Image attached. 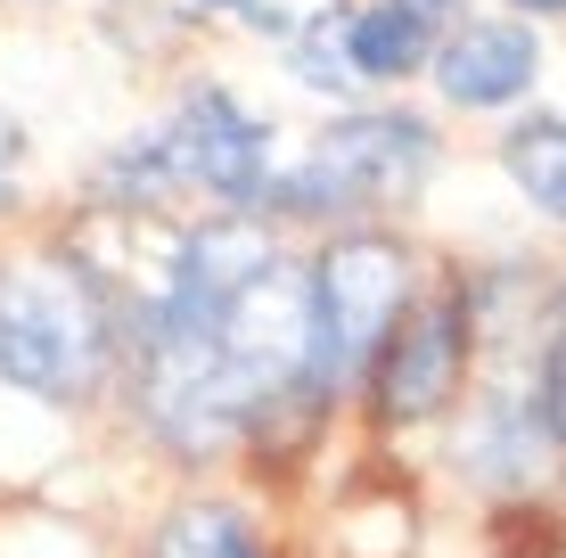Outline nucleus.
<instances>
[{
    "instance_id": "nucleus-2",
    "label": "nucleus",
    "mask_w": 566,
    "mask_h": 558,
    "mask_svg": "<svg viewBox=\"0 0 566 558\" xmlns=\"http://www.w3.org/2000/svg\"><path fill=\"white\" fill-rule=\"evenodd\" d=\"M427 157H436V140H427L419 115H345L287 181L263 189V206H287V214L386 206V198H411V189H419Z\"/></svg>"
},
{
    "instance_id": "nucleus-13",
    "label": "nucleus",
    "mask_w": 566,
    "mask_h": 558,
    "mask_svg": "<svg viewBox=\"0 0 566 558\" xmlns=\"http://www.w3.org/2000/svg\"><path fill=\"white\" fill-rule=\"evenodd\" d=\"M402 9H419V17H427V25H436V17H452V9H460V0H402Z\"/></svg>"
},
{
    "instance_id": "nucleus-15",
    "label": "nucleus",
    "mask_w": 566,
    "mask_h": 558,
    "mask_svg": "<svg viewBox=\"0 0 566 558\" xmlns=\"http://www.w3.org/2000/svg\"><path fill=\"white\" fill-rule=\"evenodd\" d=\"M517 9H542V17H566V0H517Z\"/></svg>"
},
{
    "instance_id": "nucleus-10",
    "label": "nucleus",
    "mask_w": 566,
    "mask_h": 558,
    "mask_svg": "<svg viewBox=\"0 0 566 558\" xmlns=\"http://www.w3.org/2000/svg\"><path fill=\"white\" fill-rule=\"evenodd\" d=\"M296 74H304L312 91H354V83H361V74H354V50H345V17H337V25L321 17V25L296 33Z\"/></svg>"
},
{
    "instance_id": "nucleus-4",
    "label": "nucleus",
    "mask_w": 566,
    "mask_h": 558,
    "mask_svg": "<svg viewBox=\"0 0 566 558\" xmlns=\"http://www.w3.org/2000/svg\"><path fill=\"white\" fill-rule=\"evenodd\" d=\"M460 370H468V304H460V287H436V296H419L411 313L395 320V337L369 361L378 419H395V428L436 419L443 402L460 394Z\"/></svg>"
},
{
    "instance_id": "nucleus-5",
    "label": "nucleus",
    "mask_w": 566,
    "mask_h": 558,
    "mask_svg": "<svg viewBox=\"0 0 566 558\" xmlns=\"http://www.w3.org/2000/svg\"><path fill=\"white\" fill-rule=\"evenodd\" d=\"M156 148H165L172 181H198V189H213V198L255 206L271 189V131L230 99V91H198V99L181 107V124H172Z\"/></svg>"
},
{
    "instance_id": "nucleus-8",
    "label": "nucleus",
    "mask_w": 566,
    "mask_h": 558,
    "mask_svg": "<svg viewBox=\"0 0 566 558\" xmlns=\"http://www.w3.org/2000/svg\"><path fill=\"white\" fill-rule=\"evenodd\" d=\"M156 558H263V534L247 526L230 502H189V509L165 517Z\"/></svg>"
},
{
    "instance_id": "nucleus-12",
    "label": "nucleus",
    "mask_w": 566,
    "mask_h": 558,
    "mask_svg": "<svg viewBox=\"0 0 566 558\" xmlns=\"http://www.w3.org/2000/svg\"><path fill=\"white\" fill-rule=\"evenodd\" d=\"M534 419H542V435L566 452V320L551 329V345H542V394H534Z\"/></svg>"
},
{
    "instance_id": "nucleus-11",
    "label": "nucleus",
    "mask_w": 566,
    "mask_h": 558,
    "mask_svg": "<svg viewBox=\"0 0 566 558\" xmlns=\"http://www.w3.org/2000/svg\"><path fill=\"white\" fill-rule=\"evenodd\" d=\"M493 558H558V517H542V509H501Z\"/></svg>"
},
{
    "instance_id": "nucleus-1",
    "label": "nucleus",
    "mask_w": 566,
    "mask_h": 558,
    "mask_svg": "<svg viewBox=\"0 0 566 558\" xmlns=\"http://www.w3.org/2000/svg\"><path fill=\"white\" fill-rule=\"evenodd\" d=\"M107 370V304L83 263H9L0 272V378L25 394H91Z\"/></svg>"
},
{
    "instance_id": "nucleus-6",
    "label": "nucleus",
    "mask_w": 566,
    "mask_h": 558,
    "mask_svg": "<svg viewBox=\"0 0 566 558\" xmlns=\"http://www.w3.org/2000/svg\"><path fill=\"white\" fill-rule=\"evenodd\" d=\"M534 66H542V50L525 25H460L436 50V83L452 107H510V99H525Z\"/></svg>"
},
{
    "instance_id": "nucleus-9",
    "label": "nucleus",
    "mask_w": 566,
    "mask_h": 558,
    "mask_svg": "<svg viewBox=\"0 0 566 558\" xmlns=\"http://www.w3.org/2000/svg\"><path fill=\"white\" fill-rule=\"evenodd\" d=\"M501 165L551 222H566V124H517L501 140Z\"/></svg>"
},
{
    "instance_id": "nucleus-14",
    "label": "nucleus",
    "mask_w": 566,
    "mask_h": 558,
    "mask_svg": "<svg viewBox=\"0 0 566 558\" xmlns=\"http://www.w3.org/2000/svg\"><path fill=\"white\" fill-rule=\"evenodd\" d=\"M17 148H25V140H17V124H9V115H0V165H9Z\"/></svg>"
},
{
    "instance_id": "nucleus-16",
    "label": "nucleus",
    "mask_w": 566,
    "mask_h": 558,
    "mask_svg": "<svg viewBox=\"0 0 566 558\" xmlns=\"http://www.w3.org/2000/svg\"><path fill=\"white\" fill-rule=\"evenodd\" d=\"M213 9H239V0H213Z\"/></svg>"
},
{
    "instance_id": "nucleus-3",
    "label": "nucleus",
    "mask_w": 566,
    "mask_h": 558,
    "mask_svg": "<svg viewBox=\"0 0 566 558\" xmlns=\"http://www.w3.org/2000/svg\"><path fill=\"white\" fill-rule=\"evenodd\" d=\"M312 313H321V394L378 361L395 320L411 313V255L395 239H337L312 263Z\"/></svg>"
},
{
    "instance_id": "nucleus-7",
    "label": "nucleus",
    "mask_w": 566,
    "mask_h": 558,
    "mask_svg": "<svg viewBox=\"0 0 566 558\" xmlns=\"http://www.w3.org/2000/svg\"><path fill=\"white\" fill-rule=\"evenodd\" d=\"M427 17L402 9V0H378V9H354L345 17V50H354V74L361 83H386V74H411L427 57Z\"/></svg>"
}]
</instances>
